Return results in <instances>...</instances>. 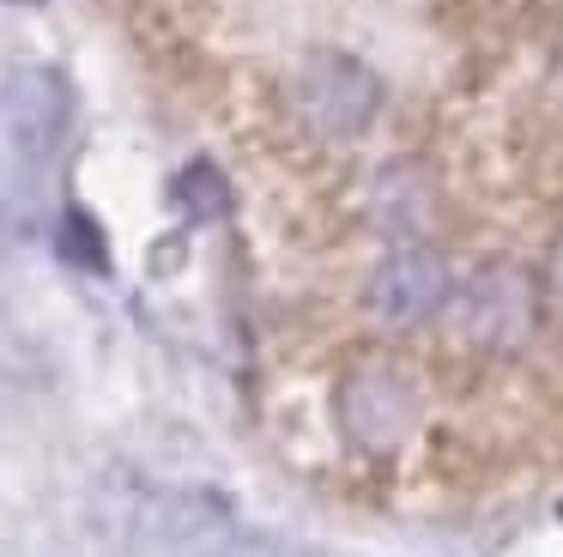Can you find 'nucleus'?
Wrapping results in <instances>:
<instances>
[{"mask_svg":"<svg viewBox=\"0 0 563 557\" xmlns=\"http://www.w3.org/2000/svg\"><path fill=\"white\" fill-rule=\"evenodd\" d=\"M539 297H545V309H551V315H563V230L551 237V249H545V273H539Z\"/></svg>","mask_w":563,"mask_h":557,"instance_id":"obj_8","label":"nucleus"},{"mask_svg":"<svg viewBox=\"0 0 563 557\" xmlns=\"http://www.w3.org/2000/svg\"><path fill=\"white\" fill-rule=\"evenodd\" d=\"M62 249L74 254L79 266H103V237H98V225H91L86 212H67V225H62Z\"/></svg>","mask_w":563,"mask_h":557,"instance_id":"obj_7","label":"nucleus"},{"mask_svg":"<svg viewBox=\"0 0 563 557\" xmlns=\"http://www.w3.org/2000/svg\"><path fill=\"white\" fill-rule=\"evenodd\" d=\"M424 382L400 351H364L333 382V424L357 455H394L418 430Z\"/></svg>","mask_w":563,"mask_h":557,"instance_id":"obj_1","label":"nucleus"},{"mask_svg":"<svg viewBox=\"0 0 563 557\" xmlns=\"http://www.w3.org/2000/svg\"><path fill=\"white\" fill-rule=\"evenodd\" d=\"M442 182L424 157H394L376 182H369V225L406 249V242H430L442 225Z\"/></svg>","mask_w":563,"mask_h":557,"instance_id":"obj_5","label":"nucleus"},{"mask_svg":"<svg viewBox=\"0 0 563 557\" xmlns=\"http://www.w3.org/2000/svg\"><path fill=\"white\" fill-rule=\"evenodd\" d=\"M382 109V79L345 48H316L303 67L291 73V116L303 133L328 145H345L376 121Z\"/></svg>","mask_w":563,"mask_h":557,"instance_id":"obj_3","label":"nucleus"},{"mask_svg":"<svg viewBox=\"0 0 563 557\" xmlns=\"http://www.w3.org/2000/svg\"><path fill=\"white\" fill-rule=\"evenodd\" d=\"M176 200H183L188 218H224V212H231V182H224L219 164L195 157V164L176 176Z\"/></svg>","mask_w":563,"mask_h":557,"instance_id":"obj_6","label":"nucleus"},{"mask_svg":"<svg viewBox=\"0 0 563 557\" xmlns=\"http://www.w3.org/2000/svg\"><path fill=\"white\" fill-rule=\"evenodd\" d=\"M539 309H545V297H539V278L527 266L485 261L466 285H454L449 309H442V334L473 358H509L533 339Z\"/></svg>","mask_w":563,"mask_h":557,"instance_id":"obj_2","label":"nucleus"},{"mask_svg":"<svg viewBox=\"0 0 563 557\" xmlns=\"http://www.w3.org/2000/svg\"><path fill=\"white\" fill-rule=\"evenodd\" d=\"M449 297H454V273L437 254V242H406V249H394L364 285V309L376 315L382 327L442 321Z\"/></svg>","mask_w":563,"mask_h":557,"instance_id":"obj_4","label":"nucleus"}]
</instances>
